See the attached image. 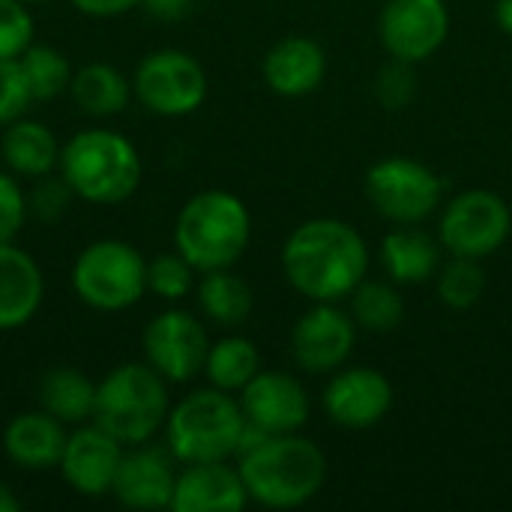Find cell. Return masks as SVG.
I'll list each match as a JSON object with an SVG mask.
<instances>
[{"instance_id": "6da1fadb", "label": "cell", "mask_w": 512, "mask_h": 512, "mask_svg": "<svg viewBox=\"0 0 512 512\" xmlns=\"http://www.w3.org/2000/svg\"><path fill=\"white\" fill-rule=\"evenodd\" d=\"M282 270L297 294L312 303H339L354 294L369 270L363 234L342 219H309L282 246Z\"/></svg>"}, {"instance_id": "7a4b0ae2", "label": "cell", "mask_w": 512, "mask_h": 512, "mask_svg": "<svg viewBox=\"0 0 512 512\" xmlns=\"http://www.w3.org/2000/svg\"><path fill=\"white\" fill-rule=\"evenodd\" d=\"M249 501L270 510H294L309 504L327 480V456L297 432L270 435L255 450L237 456Z\"/></svg>"}, {"instance_id": "3957f363", "label": "cell", "mask_w": 512, "mask_h": 512, "mask_svg": "<svg viewBox=\"0 0 512 512\" xmlns=\"http://www.w3.org/2000/svg\"><path fill=\"white\" fill-rule=\"evenodd\" d=\"M60 177L75 198L114 207L129 201L141 186V153L114 129H81L60 147Z\"/></svg>"}, {"instance_id": "277c9868", "label": "cell", "mask_w": 512, "mask_h": 512, "mask_svg": "<svg viewBox=\"0 0 512 512\" xmlns=\"http://www.w3.org/2000/svg\"><path fill=\"white\" fill-rule=\"evenodd\" d=\"M252 240V216L246 204L225 189H204L192 195L174 222V249L198 270L234 267Z\"/></svg>"}, {"instance_id": "5b68a950", "label": "cell", "mask_w": 512, "mask_h": 512, "mask_svg": "<svg viewBox=\"0 0 512 512\" xmlns=\"http://www.w3.org/2000/svg\"><path fill=\"white\" fill-rule=\"evenodd\" d=\"M168 381L147 363H120L96 384L93 423L123 447L150 444L168 420Z\"/></svg>"}, {"instance_id": "8992f818", "label": "cell", "mask_w": 512, "mask_h": 512, "mask_svg": "<svg viewBox=\"0 0 512 512\" xmlns=\"http://www.w3.org/2000/svg\"><path fill=\"white\" fill-rule=\"evenodd\" d=\"M246 414L240 402L219 390L204 387L183 396L165 420V447L183 465L228 462L240 450Z\"/></svg>"}, {"instance_id": "52a82bcc", "label": "cell", "mask_w": 512, "mask_h": 512, "mask_svg": "<svg viewBox=\"0 0 512 512\" xmlns=\"http://www.w3.org/2000/svg\"><path fill=\"white\" fill-rule=\"evenodd\" d=\"M75 297L96 312L132 309L147 294V261L126 240H96L72 264Z\"/></svg>"}, {"instance_id": "ba28073f", "label": "cell", "mask_w": 512, "mask_h": 512, "mask_svg": "<svg viewBox=\"0 0 512 512\" xmlns=\"http://www.w3.org/2000/svg\"><path fill=\"white\" fill-rule=\"evenodd\" d=\"M366 198L387 222L420 225L441 207L444 183L429 165L408 156H390L369 168Z\"/></svg>"}, {"instance_id": "9c48e42d", "label": "cell", "mask_w": 512, "mask_h": 512, "mask_svg": "<svg viewBox=\"0 0 512 512\" xmlns=\"http://www.w3.org/2000/svg\"><path fill=\"white\" fill-rule=\"evenodd\" d=\"M132 96L159 117H186L207 99L204 66L180 48H159L141 57L132 75Z\"/></svg>"}, {"instance_id": "30bf717a", "label": "cell", "mask_w": 512, "mask_h": 512, "mask_svg": "<svg viewBox=\"0 0 512 512\" xmlns=\"http://www.w3.org/2000/svg\"><path fill=\"white\" fill-rule=\"evenodd\" d=\"M512 231L510 204L489 189H468L450 198L441 210V246L456 258H489Z\"/></svg>"}, {"instance_id": "8fae6325", "label": "cell", "mask_w": 512, "mask_h": 512, "mask_svg": "<svg viewBox=\"0 0 512 512\" xmlns=\"http://www.w3.org/2000/svg\"><path fill=\"white\" fill-rule=\"evenodd\" d=\"M141 348L144 363L153 366L168 384H186L204 372L210 339L192 312L165 309L144 327Z\"/></svg>"}, {"instance_id": "7c38bea8", "label": "cell", "mask_w": 512, "mask_h": 512, "mask_svg": "<svg viewBox=\"0 0 512 512\" xmlns=\"http://www.w3.org/2000/svg\"><path fill=\"white\" fill-rule=\"evenodd\" d=\"M450 33V9L444 0H387L378 15V36L390 57L423 63Z\"/></svg>"}, {"instance_id": "4fadbf2b", "label": "cell", "mask_w": 512, "mask_h": 512, "mask_svg": "<svg viewBox=\"0 0 512 512\" xmlns=\"http://www.w3.org/2000/svg\"><path fill=\"white\" fill-rule=\"evenodd\" d=\"M357 342V324L336 303H315L291 333V354L309 375H330L345 366Z\"/></svg>"}, {"instance_id": "5bb4252c", "label": "cell", "mask_w": 512, "mask_h": 512, "mask_svg": "<svg viewBox=\"0 0 512 512\" xmlns=\"http://www.w3.org/2000/svg\"><path fill=\"white\" fill-rule=\"evenodd\" d=\"M123 453L126 447L90 420L69 432L57 471L75 495L102 498L111 495Z\"/></svg>"}, {"instance_id": "9a60e30c", "label": "cell", "mask_w": 512, "mask_h": 512, "mask_svg": "<svg viewBox=\"0 0 512 512\" xmlns=\"http://www.w3.org/2000/svg\"><path fill=\"white\" fill-rule=\"evenodd\" d=\"M393 408V384L369 366L342 369L324 390V411L342 429H372Z\"/></svg>"}, {"instance_id": "2e32d148", "label": "cell", "mask_w": 512, "mask_h": 512, "mask_svg": "<svg viewBox=\"0 0 512 512\" xmlns=\"http://www.w3.org/2000/svg\"><path fill=\"white\" fill-rule=\"evenodd\" d=\"M174 462L177 459L171 456L168 447H150V444L126 447L111 495L126 510L150 512L171 507L174 483H177Z\"/></svg>"}, {"instance_id": "e0dca14e", "label": "cell", "mask_w": 512, "mask_h": 512, "mask_svg": "<svg viewBox=\"0 0 512 512\" xmlns=\"http://www.w3.org/2000/svg\"><path fill=\"white\" fill-rule=\"evenodd\" d=\"M240 408L246 423L264 429L267 435H288L309 420V393L288 372H258L240 390Z\"/></svg>"}, {"instance_id": "ac0fdd59", "label": "cell", "mask_w": 512, "mask_h": 512, "mask_svg": "<svg viewBox=\"0 0 512 512\" xmlns=\"http://www.w3.org/2000/svg\"><path fill=\"white\" fill-rule=\"evenodd\" d=\"M249 501L240 468L228 462H198L186 465L174 483V512H240Z\"/></svg>"}, {"instance_id": "d6986e66", "label": "cell", "mask_w": 512, "mask_h": 512, "mask_svg": "<svg viewBox=\"0 0 512 512\" xmlns=\"http://www.w3.org/2000/svg\"><path fill=\"white\" fill-rule=\"evenodd\" d=\"M45 300V276L30 252L0 243V333L27 327Z\"/></svg>"}, {"instance_id": "ffe728a7", "label": "cell", "mask_w": 512, "mask_h": 512, "mask_svg": "<svg viewBox=\"0 0 512 512\" xmlns=\"http://www.w3.org/2000/svg\"><path fill=\"white\" fill-rule=\"evenodd\" d=\"M264 81L273 93L297 99L309 96L324 84L327 75V54L309 36H285L264 54L261 63Z\"/></svg>"}, {"instance_id": "44dd1931", "label": "cell", "mask_w": 512, "mask_h": 512, "mask_svg": "<svg viewBox=\"0 0 512 512\" xmlns=\"http://www.w3.org/2000/svg\"><path fill=\"white\" fill-rule=\"evenodd\" d=\"M66 438H69L66 423L36 408V411L15 414L6 423L3 453L21 471H54L60 465Z\"/></svg>"}, {"instance_id": "7402d4cb", "label": "cell", "mask_w": 512, "mask_h": 512, "mask_svg": "<svg viewBox=\"0 0 512 512\" xmlns=\"http://www.w3.org/2000/svg\"><path fill=\"white\" fill-rule=\"evenodd\" d=\"M0 156L6 162V171H12L15 177L39 180L60 165V144L45 123L21 117L3 126Z\"/></svg>"}, {"instance_id": "603a6c76", "label": "cell", "mask_w": 512, "mask_h": 512, "mask_svg": "<svg viewBox=\"0 0 512 512\" xmlns=\"http://www.w3.org/2000/svg\"><path fill=\"white\" fill-rule=\"evenodd\" d=\"M381 264L399 285H417L438 273L441 246L417 225H402L381 240Z\"/></svg>"}, {"instance_id": "cb8c5ba5", "label": "cell", "mask_w": 512, "mask_h": 512, "mask_svg": "<svg viewBox=\"0 0 512 512\" xmlns=\"http://www.w3.org/2000/svg\"><path fill=\"white\" fill-rule=\"evenodd\" d=\"M39 408L57 417L66 426H84L93 420L96 411V384L81 369L72 366H54L39 378L36 387Z\"/></svg>"}, {"instance_id": "d4e9b609", "label": "cell", "mask_w": 512, "mask_h": 512, "mask_svg": "<svg viewBox=\"0 0 512 512\" xmlns=\"http://www.w3.org/2000/svg\"><path fill=\"white\" fill-rule=\"evenodd\" d=\"M72 102L87 117H114L123 114L132 99V81L111 63H84L72 72L69 81Z\"/></svg>"}, {"instance_id": "484cf974", "label": "cell", "mask_w": 512, "mask_h": 512, "mask_svg": "<svg viewBox=\"0 0 512 512\" xmlns=\"http://www.w3.org/2000/svg\"><path fill=\"white\" fill-rule=\"evenodd\" d=\"M195 300L204 312L207 321L219 324V327H240L249 321L252 315V288L228 270H210L201 276V282L195 285Z\"/></svg>"}, {"instance_id": "4316f807", "label": "cell", "mask_w": 512, "mask_h": 512, "mask_svg": "<svg viewBox=\"0 0 512 512\" xmlns=\"http://www.w3.org/2000/svg\"><path fill=\"white\" fill-rule=\"evenodd\" d=\"M261 372V354L246 336H225L210 345L204 375L210 387L225 393H240L255 375Z\"/></svg>"}, {"instance_id": "83f0119b", "label": "cell", "mask_w": 512, "mask_h": 512, "mask_svg": "<svg viewBox=\"0 0 512 512\" xmlns=\"http://www.w3.org/2000/svg\"><path fill=\"white\" fill-rule=\"evenodd\" d=\"M351 318L369 333H390L405 321V303L390 282L363 279L351 294Z\"/></svg>"}, {"instance_id": "f1b7e54d", "label": "cell", "mask_w": 512, "mask_h": 512, "mask_svg": "<svg viewBox=\"0 0 512 512\" xmlns=\"http://www.w3.org/2000/svg\"><path fill=\"white\" fill-rule=\"evenodd\" d=\"M18 63H21V72H24L36 102L57 99L63 90H69L72 66H69V60H66V54L60 48L30 42L27 51L18 57Z\"/></svg>"}, {"instance_id": "f546056e", "label": "cell", "mask_w": 512, "mask_h": 512, "mask_svg": "<svg viewBox=\"0 0 512 512\" xmlns=\"http://www.w3.org/2000/svg\"><path fill=\"white\" fill-rule=\"evenodd\" d=\"M486 291V273L477 258H456L438 270V297L447 309L465 312L480 303Z\"/></svg>"}, {"instance_id": "4dcf8cb0", "label": "cell", "mask_w": 512, "mask_h": 512, "mask_svg": "<svg viewBox=\"0 0 512 512\" xmlns=\"http://www.w3.org/2000/svg\"><path fill=\"white\" fill-rule=\"evenodd\" d=\"M195 267L180 255V252H165L147 261V291L156 297L177 303L195 288Z\"/></svg>"}, {"instance_id": "1f68e13d", "label": "cell", "mask_w": 512, "mask_h": 512, "mask_svg": "<svg viewBox=\"0 0 512 512\" xmlns=\"http://www.w3.org/2000/svg\"><path fill=\"white\" fill-rule=\"evenodd\" d=\"M33 42V15L24 0H0V60H18Z\"/></svg>"}, {"instance_id": "d6a6232c", "label": "cell", "mask_w": 512, "mask_h": 512, "mask_svg": "<svg viewBox=\"0 0 512 512\" xmlns=\"http://www.w3.org/2000/svg\"><path fill=\"white\" fill-rule=\"evenodd\" d=\"M33 93L30 84L21 72L18 60H0V129L27 117L30 105H33Z\"/></svg>"}, {"instance_id": "836d02e7", "label": "cell", "mask_w": 512, "mask_h": 512, "mask_svg": "<svg viewBox=\"0 0 512 512\" xmlns=\"http://www.w3.org/2000/svg\"><path fill=\"white\" fill-rule=\"evenodd\" d=\"M414 63L390 57L378 75H375V96L384 108H405L417 93V75L411 69Z\"/></svg>"}, {"instance_id": "e575fe53", "label": "cell", "mask_w": 512, "mask_h": 512, "mask_svg": "<svg viewBox=\"0 0 512 512\" xmlns=\"http://www.w3.org/2000/svg\"><path fill=\"white\" fill-rule=\"evenodd\" d=\"M27 216V192L12 171H0V243H15Z\"/></svg>"}, {"instance_id": "d590c367", "label": "cell", "mask_w": 512, "mask_h": 512, "mask_svg": "<svg viewBox=\"0 0 512 512\" xmlns=\"http://www.w3.org/2000/svg\"><path fill=\"white\" fill-rule=\"evenodd\" d=\"M69 198H75V195H72V189L66 186V180H63V177L45 174V177L36 180L33 192L27 195V207H30V213H33L36 219L54 222V219H60V216L66 213Z\"/></svg>"}, {"instance_id": "8d00e7d4", "label": "cell", "mask_w": 512, "mask_h": 512, "mask_svg": "<svg viewBox=\"0 0 512 512\" xmlns=\"http://www.w3.org/2000/svg\"><path fill=\"white\" fill-rule=\"evenodd\" d=\"M72 6L90 18H117L141 6V0H72Z\"/></svg>"}, {"instance_id": "74e56055", "label": "cell", "mask_w": 512, "mask_h": 512, "mask_svg": "<svg viewBox=\"0 0 512 512\" xmlns=\"http://www.w3.org/2000/svg\"><path fill=\"white\" fill-rule=\"evenodd\" d=\"M141 6L159 21H183L195 9V0H141Z\"/></svg>"}, {"instance_id": "f35d334b", "label": "cell", "mask_w": 512, "mask_h": 512, "mask_svg": "<svg viewBox=\"0 0 512 512\" xmlns=\"http://www.w3.org/2000/svg\"><path fill=\"white\" fill-rule=\"evenodd\" d=\"M495 21L504 33L512 36V0H498L495 3Z\"/></svg>"}, {"instance_id": "ab89813d", "label": "cell", "mask_w": 512, "mask_h": 512, "mask_svg": "<svg viewBox=\"0 0 512 512\" xmlns=\"http://www.w3.org/2000/svg\"><path fill=\"white\" fill-rule=\"evenodd\" d=\"M18 510H21L18 495H15L6 483H0V512H18Z\"/></svg>"}, {"instance_id": "60d3db41", "label": "cell", "mask_w": 512, "mask_h": 512, "mask_svg": "<svg viewBox=\"0 0 512 512\" xmlns=\"http://www.w3.org/2000/svg\"><path fill=\"white\" fill-rule=\"evenodd\" d=\"M24 3H27V6H30V3H45V0H24Z\"/></svg>"}]
</instances>
